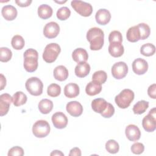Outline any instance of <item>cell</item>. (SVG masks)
Masks as SVG:
<instances>
[{
    "instance_id": "obj_1",
    "label": "cell",
    "mask_w": 156,
    "mask_h": 156,
    "mask_svg": "<svg viewBox=\"0 0 156 156\" xmlns=\"http://www.w3.org/2000/svg\"><path fill=\"white\" fill-rule=\"evenodd\" d=\"M104 34L99 27H92L87 33V39L90 42V49L92 51L100 50L104 42Z\"/></svg>"
},
{
    "instance_id": "obj_2",
    "label": "cell",
    "mask_w": 156,
    "mask_h": 156,
    "mask_svg": "<svg viewBox=\"0 0 156 156\" xmlns=\"http://www.w3.org/2000/svg\"><path fill=\"white\" fill-rule=\"evenodd\" d=\"M24 68L29 73H32L37 70L38 68V52L32 48L27 49L24 52Z\"/></svg>"
},
{
    "instance_id": "obj_3",
    "label": "cell",
    "mask_w": 156,
    "mask_h": 156,
    "mask_svg": "<svg viewBox=\"0 0 156 156\" xmlns=\"http://www.w3.org/2000/svg\"><path fill=\"white\" fill-rule=\"evenodd\" d=\"M134 93L130 89H124L119 94L116 96L115 101L121 108H126L129 107L134 99Z\"/></svg>"
},
{
    "instance_id": "obj_4",
    "label": "cell",
    "mask_w": 156,
    "mask_h": 156,
    "mask_svg": "<svg viewBox=\"0 0 156 156\" xmlns=\"http://www.w3.org/2000/svg\"><path fill=\"white\" fill-rule=\"evenodd\" d=\"M60 51V46L57 43H49L46 46L44 49L43 58L47 63H52L57 59Z\"/></svg>"
},
{
    "instance_id": "obj_5",
    "label": "cell",
    "mask_w": 156,
    "mask_h": 156,
    "mask_svg": "<svg viewBox=\"0 0 156 156\" xmlns=\"http://www.w3.org/2000/svg\"><path fill=\"white\" fill-rule=\"evenodd\" d=\"M27 91L33 96H40L43 93V84L41 80L37 77L29 78L25 83Z\"/></svg>"
},
{
    "instance_id": "obj_6",
    "label": "cell",
    "mask_w": 156,
    "mask_h": 156,
    "mask_svg": "<svg viewBox=\"0 0 156 156\" xmlns=\"http://www.w3.org/2000/svg\"><path fill=\"white\" fill-rule=\"evenodd\" d=\"M51 127L45 120H38L32 126V133L37 138L46 137L50 132Z\"/></svg>"
},
{
    "instance_id": "obj_7",
    "label": "cell",
    "mask_w": 156,
    "mask_h": 156,
    "mask_svg": "<svg viewBox=\"0 0 156 156\" xmlns=\"http://www.w3.org/2000/svg\"><path fill=\"white\" fill-rule=\"evenodd\" d=\"M71 5L74 10L81 16L87 17L90 16L93 12V7L90 3L79 0H73Z\"/></svg>"
},
{
    "instance_id": "obj_8",
    "label": "cell",
    "mask_w": 156,
    "mask_h": 156,
    "mask_svg": "<svg viewBox=\"0 0 156 156\" xmlns=\"http://www.w3.org/2000/svg\"><path fill=\"white\" fill-rule=\"evenodd\" d=\"M112 74L116 79H121L126 77L128 73V66L124 62L115 63L112 67Z\"/></svg>"
},
{
    "instance_id": "obj_9",
    "label": "cell",
    "mask_w": 156,
    "mask_h": 156,
    "mask_svg": "<svg viewBox=\"0 0 156 156\" xmlns=\"http://www.w3.org/2000/svg\"><path fill=\"white\" fill-rule=\"evenodd\" d=\"M60 32L59 25L54 21L47 23L43 29V34L48 38H55Z\"/></svg>"
},
{
    "instance_id": "obj_10",
    "label": "cell",
    "mask_w": 156,
    "mask_h": 156,
    "mask_svg": "<svg viewBox=\"0 0 156 156\" xmlns=\"http://www.w3.org/2000/svg\"><path fill=\"white\" fill-rule=\"evenodd\" d=\"M51 119L54 126L57 129H63L66 127L68 124V118L66 116L60 112L53 114Z\"/></svg>"
},
{
    "instance_id": "obj_11",
    "label": "cell",
    "mask_w": 156,
    "mask_h": 156,
    "mask_svg": "<svg viewBox=\"0 0 156 156\" xmlns=\"http://www.w3.org/2000/svg\"><path fill=\"white\" fill-rule=\"evenodd\" d=\"M148 69L147 62L141 58H138L132 63V70L138 75H142L146 73Z\"/></svg>"
},
{
    "instance_id": "obj_12",
    "label": "cell",
    "mask_w": 156,
    "mask_h": 156,
    "mask_svg": "<svg viewBox=\"0 0 156 156\" xmlns=\"http://www.w3.org/2000/svg\"><path fill=\"white\" fill-rule=\"evenodd\" d=\"M12 97L8 93H4L0 96V115H5L9 110Z\"/></svg>"
},
{
    "instance_id": "obj_13",
    "label": "cell",
    "mask_w": 156,
    "mask_h": 156,
    "mask_svg": "<svg viewBox=\"0 0 156 156\" xmlns=\"http://www.w3.org/2000/svg\"><path fill=\"white\" fill-rule=\"evenodd\" d=\"M125 133L127 139L131 141H136L138 140L141 136L140 129L134 124L128 125L126 127Z\"/></svg>"
},
{
    "instance_id": "obj_14",
    "label": "cell",
    "mask_w": 156,
    "mask_h": 156,
    "mask_svg": "<svg viewBox=\"0 0 156 156\" xmlns=\"http://www.w3.org/2000/svg\"><path fill=\"white\" fill-rule=\"evenodd\" d=\"M66 109L68 113L74 117L80 116L83 112L82 105L80 102L76 101L69 102L66 104Z\"/></svg>"
},
{
    "instance_id": "obj_15",
    "label": "cell",
    "mask_w": 156,
    "mask_h": 156,
    "mask_svg": "<svg viewBox=\"0 0 156 156\" xmlns=\"http://www.w3.org/2000/svg\"><path fill=\"white\" fill-rule=\"evenodd\" d=\"M95 19L98 24L105 25L110 22L111 14L108 10L105 9H100L96 13Z\"/></svg>"
},
{
    "instance_id": "obj_16",
    "label": "cell",
    "mask_w": 156,
    "mask_h": 156,
    "mask_svg": "<svg viewBox=\"0 0 156 156\" xmlns=\"http://www.w3.org/2000/svg\"><path fill=\"white\" fill-rule=\"evenodd\" d=\"M1 13L5 20L7 21H12L15 20L17 16L16 9L12 5H6L2 8Z\"/></svg>"
},
{
    "instance_id": "obj_17",
    "label": "cell",
    "mask_w": 156,
    "mask_h": 156,
    "mask_svg": "<svg viewBox=\"0 0 156 156\" xmlns=\"http://www.w3.org/2000/svg\"><path fill=\"white\" fill-rule=\"evenodd\" d=\"M108 50L109 54L113 57H121L124 52V46L122 44V43L119 42L110 43Z\"/></svg>"
},
{
    "instance_id": "obj_18",
    "label": "cell",
    "mask_w": 156,
    "mask_h": 156,
    "mask_svg": "<svg viewBox=\"0 0 156 156\" xmlns=\"http://www.w3.org/2000/svg\"><path fill=\"white\" fill-rule=\"evenodd\" d=\"M142 126L146 132H154L156 129V118L148 114L143 118Z\"/></svg>"
},
{
    "instance_id": "obj_19",
    "label": "cell",
    "mask_w": 156,
    "mask_h": 156,
    "mask_svg": "<svg viewBox=\"0 0 156 156\" xmlns=\"http://www.w3.org/2000/svg\"><path fill=\"white\" fill-rule=\"evenodd\" d=\"M108 102L104 99L97 98L93 100L91 102V108L93 110L98 113H102L107 108Z\"/></svg>"
},
{
    "instance_id": "obj_20",
    "label": "cell",
    "mask_w": 156,
    "mask_h": 156,
    "mask_svg": "<svg viewBox=\"0 0 156 156\" xmlns=\"http://www.w3.org/2000/svg\"><path fill=\"white\" fill-rule=\"evenodd\" d=\"M73 60L77 63L86 62L88 58V55L87 51L83 48H79L76 49L72 53Z\"/></svg>"
},
{
    "instance_id": "obj_21",
    "label": "cell",
    "mask_w": 156,
    "mask_h": 156,
    "mask_svg": "<svg viewBox=\"0 0 156 156\" xmlns=\"http://www.w3.org/2000/svg\"><path fill=\"white\" fill-rule=\"evenodd\" d=\"M90 71V66L87 62L79 63L75 67L74 72L78 77H85Z\"/></svg>"
},
{
    "instance_id": "obj_22",
    "label": "cell",
    "mask_w": 156,
    "mask_h": 156,
    "mask_svg": "<svg viewBox=\"0 0 156 156\" xmlns=\"http://www.w3.org/2000/svg\"><path fill=\"white\" fill-rule=\"evenodd\" d=\"M64 94L68 98H74L79 94V87L75 83H69L64 88Z\"/></svg>"
},
{
    "instance_id": "obj_23",
    "label": "cell",
    "mask_w": 156,
    "mask_h": 156,
    "mask_svg": "<svg viewBox=\"0 0 156 156\" xmlns=\"http://www.w3.org/2000/svg\"><path fill=\"white\" fill-rule=\"evenodd\" d=\"M68 71L67 68L63 66L59 65L56 66L54 69V77L58 81H64L68 77Z\"/></svg>"
},
{
    "instance_id": "obj_24",
    "label": "cell",
    "mask_w": 156,
    "mask_h": 156,
    "mask_svg": "<svg viewBox=\"0 0 156 156\" xmlns=\"http://www.w3.org/2000/svg\"><path fill=\"white\" fill-rule=\"evenodd\" d=\"M102 84L92 80L86 86L85 92L89 96H94L99 94L102 90Z\"/></svg>"
},
{
    "instance_id": "obj_25",
    "label": "cell",
    "mask_w": 156,
    "mask_h": 156,
    "mask_svg": "<svg viewBox=\"0 0 156 156\" xmlns=\"http://www.w3.org/2000/svg\"><path fill=\"white\" fill-rule=\"evenodd\" d=\"M127 40L132 43H135L140 40V32L138 25L130 27L126 33Z\"/></svg>"
},
{
    "instance_id": "obj_26",
    "label": "cell",
    "mask_w": 156,
    "mask_h": 156,
    "mask_svg": "<svg viewBox=\"0 0 156 156\" xmlns=\"http://www.w3.org/2000/svg\"><path fill=\"white\" fill-rule=\"evenodd\" d=\"M38 110L42 114H48L53 108V102L48 99H41L38 105Z\"/></svg>"
},
{
    "instance_id": "obj_27",
    "label": "cell",
    "mask_w": 156,
    "mask_h": 156,
    "mask_svg": "<svg viewBox=\"0 0 156 156\" xmlns=\"http://www.w3.org/2000/svg\"><path fill=\"white\" fill-rule=\"evenodd\" d=\"M52 9L47 4H41L38 8V15L41 19L46 20L51 17L52 15Z\"/></svg>"
},
{
    "instance_id": "obj_28",
    "label": "cell",
    "mask_w": 156,
    "mask_h": 156,
    "mask_svg": "<svg viewBox=\"0 0 156 156\" xmlns=\"http://www.w3.org/2000/svg\"><path fill=\"white\" fill-rule=\"evenodd\" d=\"M27 96L22 91H17L12 96L13 104L16 106H21L27 102Z\"/></svg>"
},
{
    "instance_id": "obj_29",
    "label": "cell",
    "mask_w": 156,
    "mask_h": 156,
    "mask_svg": "<svg viewBox=\"0 0 156 156\" xmlns=\"http://www.w3.org/2000/svg\"><path fill=\"white\" fill-rule=\"evenodd\" d=\"M149 107V102L141 100L137 102L133 107V112L135 114L141 115L146 112Z\"/></svg>"
},
{
    "instance_id": "obj_30",
    "label": "cell",
    "mask_w": 156,
    "mask_h": 156,
    "mask_svg": "<svg viewBox=\"0 0 156 156\" xmlns=\"http://www.w3.org/2000/svg\"><path fill=\"white\" fill-rule=\"evenodd\" d=\"M155 52V47L153 44L146 43L141 46L140 48V52L142 55L149 57L153 55Z\"/></svg>"
},
{
    "instance_id": "obj_31",
    "label": "cell",
    "mask_w": 156,
    "mask_h": 156,
    "mask_svg": "<svg viewBox=\"0 0 156 156\" xmlns=\"http://www.w3.org/2000/svg\"><path fill=\"white\" fill-rule=\"evenodd\" d=\"M12 47L16 50H20L23 48L25 44V41L23 37L20 35H16L13 37L11 41Z\"/></svg>"
},
{
    "instance_id": "obj_32",
    "label": "cell",
    "mask_w": 156,
    "mask_h": 156,
    "mask_svg": "<svg viewBox=\"0 0 156 156\" xmlns=\"http://www.w3.org/2000/svg\"><path fill=\"white\" fill-rule=\"evenodd\" d=\"M107 79V73L102 70L96 71L92 76V80L96 81L101 84H103L105 82Z\"/></svg>"
},
{
    "instance_id": "obj_33",
    "label": "cell",
    "mask_w": 156,
    "mask_h": 156,
    "mask_svg": "<svg viewBox=\"0 0 156 156\" xmlns=\"http://www.w3.org/2000/svg\"><path fill=\"white\" fill-rule=\"evenodd\" d=\"M12 57V51L7 47L0 48V61L2 62H9Z\"/></svg>"
},
{
    "instance_id": "obj_34",
    "label": "cell",
    "mask_w": 156,
    "mask_h": 156,
    "mask_svg": "<svg viewBox=\"0 0 156 156\" xmlns=\"http://www.w3.org/2000/svg\"><path fill=\"white\" fill-rule=\"evenodd\" d=\"M105 149L110 154H116L119 151V146L114 140H109L105 143Z\"/></svg>"
},
{
    "instance_id": "obj_35",
    "label": "cell",
    "mask_w": 156,
    "mask_h": 156,
    "mask_svg": "<svg viewBox=\"0 0 156 156\" xmlns=\"http://www.w3.org/2000/svg\"><path fill=\"white\" fill-rule=\"evenodd\" d=\"M61 93V87L57 83L50 84L47 89V94L51 97H57Z\"/></svg>"
},
{
    "instance_id": "obj_36",
    "label": "cell",
    "mask_w": 156,
    "mask_h": 156,
    "mask_svg": "<svg viewBox=\"0 0 156 156\" xmlns=\"http://www.w3.org/2000/svg\"><path fill=\"white\" fill-rule=\"evenodd\" d=\"M140 32V40L146 39L150 35L151 29L149 26L146 23H140L138 24Z\"/></svg>"
},
{
    "instance_id": "obj_37",
    "label": "cell",
    "mask_w": 156,
    "mask_h": 156,
    "mask_svg": "<svg viewBox=\"0 0 156 156\" xmlns=\"http://www.w3.org/2000/svg\"><path fill=\"white\" fill-rule=\"evenodd\" d=\"M71 15V11L67 7H62L57 11V17L58 20L63 21L68 19Z\"/></svg>"
},
{
    "instance_id": "obj_38",
    "label": "cell",
    "mask_w": 156,
    "mask_h": 156,
    "mask_svg": "<svg viewBox=\"0 0 156 156\" xmlns=\"http://www.w3.org/2000/svg\"><path fill=\"white\" fill-rule=\"evenodd\" d=\"M108 41L110 43L113 42L122 43V37L121 33L118 30H113L111 32L108 36Z\"/></svg>"
},
{
    "instance_id": "obj_39",
    "label": "cell",
    "mask_w": 156,
    "mask_h": 156,
    "mask_svg": "<svg viewBox=\"0 0 156 156\" xmlns=\"http://www.w3.org/2000/svg\"><path fill=\"white\" fill-rule=\"evenodd\" d=\"M130 149L132 152L135 154H141L144 150V146L141 143L136 142L132 145Z\"/></svg>"
},
{
    "instance_id": "obj_40",
    "label": "cell",
    "mask_w": 156,
    "mask_h": 156,
    "mask_svg": "<svg viewBox=\"0 0 156 156\" xmlns=\"http://www.w3.org/2000/svg\"><path fill=\"white\" fill-rule=\"evenodd\" d=\"M7 155L9 156H23L24 155V150L20 146H14L9 149Z\"/></svg>"
},
{
    "instance_id": "obj_41",
    "label": "cell",
    "mask_w": 156,
    "mask_h": 156,
    "mask_svg": "<svg viewBox=\"0 0 156 156\" xmlns=\"http://www.w3.org/2000/svg\"><path fill=\"white\" fill-rule=\"evenodd\" d=\"M114 113H115V108H114V107L113 106L112 104H111L110 103H108L107 108L105 110V111L101 115L104 118H109L112 117Z\"/></svg>"
},
{
    "instance_id": "obj_42",
    "label": "cell",
    "mask_w": 156,
    "mask_h": 156,
    "mask_svg": "<svg viewBox=\"0 0 156 156\" xmlns=\"http://www.w3.org/2000/svg\"><path fill=\"white\" fill-rule=\"evenodd\" d=\"M147 94L149 97L152 99L156 98V85L155 83H153L150 85L147 89Z\"/></svg>"
},
{
    "instance_id": "obj_43",
    "label": "cell",
    "mask_w": 156,
    "mask_h": 156,
    "mask_svg": "<svg viewBox=\"0 0 156 156\" xmlns=\"http://www.w3.org/2000/svg\"><path fill=\"white\" fill-rule=\"evenodd\" d=\"M16 4L20 6V7H27L29 6L31 3H32V1L31 0H25V1H21V0H16L15 1Z\"/></svg>"
},
{
    "instance_id": "obj_44",
    "label": "cell",
    "mask_w": 156,
    "mask_h": 156,
    "mask_svg": "<svg viewBox=\"0 0 156 156\" xmlns=\"http://www.w3.org/2000/svg\"><path fill=\"white\" fill-rule=\"evenodd\" d=\"M69 156H80L81 155V151L78 147H74L70 150V152L69 154Z\"/></svg>"
},
{
    "instance_id": "obj_45",
    "label": "cell",
    "mask_w": 156,
    "mask_h": 156,
    "mask_svg": "<svg viewBox=\"0 0 156 156\" xmlns=\"http://www.w3.org/2000/svg\"><path fill=\"white\" fill-rule=\"evenodd\" d=\"M0 80H1V88L0 90H2L4 89V88L5 87L6 85V79L4 77V76L2 74H0Z\"/></svg>"
},
{
    "instance_id": "obj_46",
    "label": "cell",
    "mask_w": 156,
    "mask_h": 156,
    "mask_svg": "<svg viewBox=\"0 0 156 156\" xmlns=\"http://www.w3.org/2000/svg\"><path fill=\"white\" fill-rule=\"evenodd\" d=\"M51 155H62V156H63L64 155V154H63V153H62L60 151H58V150H54V151H53L51 153V154H50Z\"/></svg>"
},
{
    "instance_id": "obj_47",
    "label": "cell",
    "mask_w": 156,
    "mask_h": 156,
    "mask_svg": "<svg viewBox=\"0 0 156 156\" xmlns=\"http://www.w3.org/2000/svg\"><path fill=\"white\" fill-rule=\"evenodd\" d=\"M55 2H57V3H64V2H66V1H55Z\"/></svg>"
}]
</instances>
